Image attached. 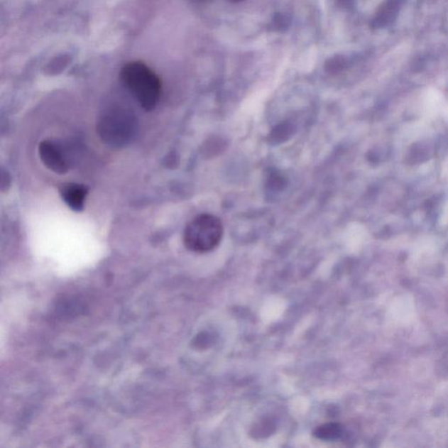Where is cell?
Segmentation results:
<instances>
[{"mask_svg":"<svg viewBox=\"0 0 448 448\" xmlns=\"http://www.w3.org/2000/svg\"><path fill=\"white\" fill-rule=\"evenodd\" d=\"M124 84L146 111L155 109L161 96L160 79L145 63L131 62L121 70Z\"/></svg>","mask_w":448,"mask_h":448,"instance_id":"obj_1","label":"cell"},{"mask_svg":"<svg viewBox=\"0 0 448 448\" xmlns=\"http://www.w3.org/2000/svg\"><path fill=\"white\" fill-rule=\"evenodd\" d=\"M224 235V226L219 218L210 214L195 217L184 231V244L188 250L206 253L219 246Z\"/></svg>","mask_w":448,"mask_h":448,"instance_id":"obj_2","label":"cell"},{"mask_svg":"<svg viewBox=\"0 0 448 448\" xmlns=\"http://www.w3.org/2000/svg\"><path fill=\"white\" fill-rule=\"evenodd\" d=\"M134 116L124 110H113L102 116L99 124L101 138L113 146L125 145L135 131Z\"/></svg>","mask_w":448,"mask_h":448,"instance_id":"obj_3","label":"cell"},{"mask_svg":"<svg viewBox=\"0 0 448 448\" xmlns=\"http://www.w3.org/2000/svg\"><path fill=\"white\" fill-rule=\"evenodd\" d=\"M39 154L43 164L55 174L65 175L69 172V160L59 143L53 141L41 142L39 146Z\"/></svg>","mask_w":448,"mask_h":448,"instance_id":"obj_4","label":"cell"},{"mask_svg":"<svg viewBox=\"0 0 448 448\" xmlns=\"http://www.w3.org/2000/svg\"><path fill=\"white\" fill-rule=\"evenodd\" d=\"M89 190L87 187L77 183L66 184L62 187L61 195L66 204L74 212H80L84 208L85 200Z\"/></svg>","mask_w":448,"mask_h":448,"instance_id":"obj_5","label":"cell"},{"mask_svg":"<svg viewBox=\"0 0 448 448\" xmlns=\"http://www.w3.org/2000/svg\"><path fill=\"white\" fill-rule=\"evenodd\" d=\"M405 0H386L381 6L379 7L373 21L371 22L372 28H382L391 22L396 20L399 11H400Z\"/></svg>","mask_w":448,"mask_h":448,"instance_id":"obj_6","label":"cell"},{"mask_svg":"<svg viewBox=\"0 0 448 448\" xmlns=\"http://www.w3.org/2000/svg\"><path fill=\"white\" fill-rule=\"evenodd\" d=\"M342 434L341 425L337 423H329L321 425L315 429L314 432L316 438L323 440H334L340 438Z\"/></svg>","mask_w":448,"mask_h":448,"instance_id":"obj_7","label":"cell"},{"mask_svg":"<svg viewBox=\"0 0 448 448\" xmlns=\"http://www.w3.org/2000/svg\"><path fill=\"white\" fill-rule=\"evenodd\" d=\"M346 61L342 56H334L326 62V70L331 73H337L344 69Z\"/></svg>","mask_w":448,"mask_h":448,"instance_id":"obj_8","label":"cell"},{"mask_svg":"<svg viewBox=\"0 0 448 448\" xmlns=\"http://www.w3.org/2000/svg\"><path fill=\"white\" fill-rule=\"evenodd\" d=\"M288 25L289 18L282 13L276 15V17L273 18L272 24L273 28L276 30V31H280V30H284L288 28Z\"/></svg>","mask_w":448,"mask_h":448,"instance_id":"obj_9","label":"cell"},{"mask_svg":"<svg viewBox=\"0 0 448 448\" xmlns=\"http://www.w3.org/2000/svg\"><path fill=\"white\" fill-rule=\"evenodd\" d=\"M354 0H339V4L344 7H349L353 5Z\"/></svg>","mask_w":448,"mask_h":448,"instance_id":"obj_10","label":"cell"},{"mask_svg":"<svg viewBox=\"0 0 448 448\" xmlns=\"http://www.w3.org/2000/svg\"><path fill=\"white\" fill-rule=\"evenodd\" d=\"M229 1H231L233 3H237V2L244 1V0H229Z\"/></svg>","mask_w":448,"mask_h":448,"instance_id":"obj_11","label":"cell"},{"mask_svg":"<svg viewBox=\"0 0 448 448\" xmlns=\"http://www.w3.org/2000/svg\"><path fill=\"white\" fill-rule=\"evenodd\" d=\"M194 1L203 2V1H206V0H194Z\"/></svg>","mask_w":448,"mask_h":448,"instance_id":"obj_12","label":"cell"}]
</instances>
